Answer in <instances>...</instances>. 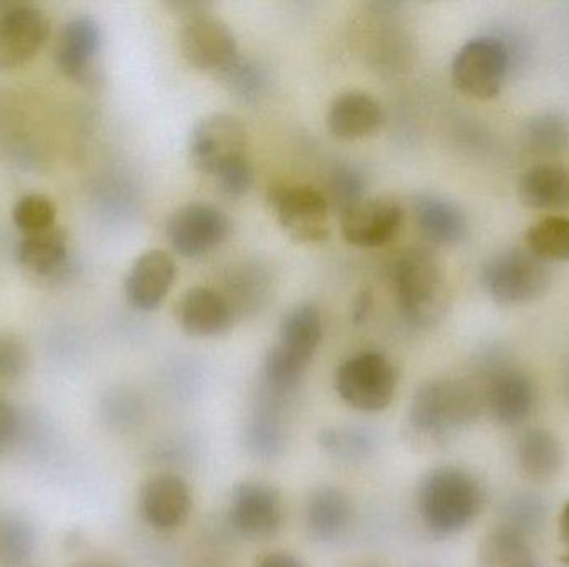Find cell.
Here are the masks:
<instances>
[{"label": "cell", "instance_id": "obj_3", "mask_svg": "<svg viewBox=\"0 0 569 567\" xmlns=\"http://www.w3.org/2000/svg\"><path fill=\"white\" fill-rule=\"evenodd\" d=\"M323 338V320L313 305H300L284 316L279 343L266 358V378L272 388L287 392L298 385Z\"/></svg>", "mask_w": 569, "mask_h": 567}, {"label": "cell", "instance_id": "obj_22", "mask_svg": "<svg viewBox=\"0 0 569 567\" xmlns=\"http://www.w3.org/2000/svg\"><path fill=\"white\" fill-rule=\"evenodd\" d=\"M69 233L59 225L36 235L23 236L17 250L20 265L40 279L59 275L69 263Z\"/></svg>", "mask_w": 569, "mask_h": 567}, {"label": "cell", "instance_id": "obj_12", "mask_svg": "<svg viewBox=\"0 0 569 567\" xmlns=\"http://www.w3.org/2000/svg\"><path fill=\"white\" fill-rule=\"evenodd\" d=\"M50 20L33 6L0 10V72L20 69L49 42Z\"/></svg>", "mask_w": 569, "mask_h": 567}, {"label": "cell", "instance_id": "obj_19", "mask_svg": "<svg viewBox=\"0 0 569 567\" xmlns=\"http://www.w3.org/2000/svg\"><path fill=\"white\" fill-rule=\"evenodd\" d=\"M177 320L183 332L190 336L213 338L229 332L233 322V310L216 290L196 286L180 298Z\"/></svg>", "mask_w": 569, "mask_h": 567}, {"label": "cell", "instance_id": "obj_15", "mask_svg": "<svg viewBox=\"0 0 569 567\" xmlns=\"http://www.w3.org/2000/svg\"><path fill=\"white\" fill-rule=\"evenodd\" d=\"M102 27L90 16H77L63 26L56 50L60 72L77 82L92 83L102 52Z\"/></svg>", "mask_w": 569, "mask_h": 567}, {"label": "cell", "instance_id": "obj_7", "mask_svg": "<svg viewBox=\"0 0 569 567\" xmlns=\"http://www.w3.org/2000/svg\"><path fill=\"white\" fill-rule=\"evenodd\" d=\"M189 156L200 173L217 182L250 162L246 129L236 117L226 113L207 117L192 130Z\"/></svg>", "mask_w": 569, "mask_h": 567}, {"label": "cell", "instance_id": "obj_26", "mask_svg": "<svg viewBox=\"0 0 569 567\" xmlns=\"http://www.w3.org/2000/svg\"><path fill=\"white\" fill-rule=\"evenodd\" d=\"M477 567H540L527 539L497 528L481 541Z\"/></svg>", "mask_w": 569, "mask_h": 567}, {"label": "cell", "instance_id": "obj_9", "mask_svg": "<svg viewBox=\"0 0 569 567\" xmlns=\"http://www.w3.org/2000/svg\"><path fill=\"white\" fill-rule=\"evenodd\" d=\"M269 205L283 232L297 243L323 242L328 236V200L308 185L282 183L270 189Z\"/></svg>", "mask_w": 569, "mask_h": 567}, {"label": "cell", "instance_id": "obj_39", "mask_svg": "<svg viewBox=\"0 0 569 567\" xmlns=\"http://www.w3.org/2000/svg\"><path fill=\"white\" fill-rule=\"evenodd\" d=\"M76 567H116V566L107 565V563L90 561V563H82V565H77Z\"/></svg>", "mask_w": 569, "mask_h": 567}, {"label": "cell", "instance_id": "obj_14", "mask_svg": "<svg viewBox=\"0 0 569 567\" xmlns=\"http://www.w3.org/2000/svg\"><path fill=\"white\" fill-rule=\"evenodd\" d=\"M403 210L391 199H367L340 215L341 233L358 249H378L393 242L400 233Z\"/></svg>", "mask_w": 569, "mask_h": 567}, {"label": "cell", "instance_id": "obj_4", "mask_svg": "<svg viewBox=\"0 0 569 567\" xmlns=\"http://www.w3.org/2000/svg\"><path fill=\"white\" fill-rule=\"evenodd\" d=\"M483 398L461 379H433L415 393L410 422L427 435H447L467 428L480 415Z\"/></svg>", "mask_w": 569, "mask_h": 567}, {"label": "cell", "instance_id": "obj_20", "mask_svg": "<svg viewBox=\"0 0 569 567\" xmlns=\"http://www.w3.org/2000/svg\"><path fill=\"white\" fill-rule=\"evenodd\" d=\"M385 122L380 103L365 92L350 90L331 102L327 113L328 130L340 140H361L373 135Z\"/></svg>", "mask_w": 569, "mask_h": 567}, {"label": "cell", "instance_id": "obj_37", "mask_svg": "<svg viewBox=\"0 0 569 567\" xmlns=\"http://www.w3.org/2000/svg\"><path fill=\"white\" fill-rule=\"evenodd\" d=\"M371 302L370 295H361L360 302H358L357 308H355V318L357 322H361V320L367 318V312L370 310Z\"/></svg>", "mask_w": 569, "mask_h": 567}, {"label": "cell", "instance_id": "obj_5", "mask_svg": "<svg viewBox=\"0 0 569 567\" xmlns=\"http://www.w3.org/2000/svg\"><path fill=\"white\" fill-rule=\"evenodd\" d=\"M550 263L530 250L510 249L495 255L483 269V285L498 305H523L543 296L551 285Z\"/></svg>", "mask_w": 569, "mask_h": 567}, {"label": "cell", "instance_id": "obj_2", "mask_svg": "<svg viewBox=\"0 0 569 567\" xmlns=\"http://www.w3.org/2000/svg\"><path fill=\"white\" fill-rule=\"evenodd\" d=\"M395 292L401 313L411 325L430 328L450 306V286L440 259L428 249H411L393 270Z\"/></svg>", "mask_w": 569, "mask_h": 567}, {"label": "cell", "instance_id": "obj_38", "mask_svg": "<svg viewBox=\"0 0 569 567\" xmlns=\"http://www.w3.org/2000/svg\"><path fill=\"white\" fill-rule=\"evenodd\" d=\"M560 536L565 545L569 546V502L565 506L563 513H561Z\"/></svg>", "mask_w": 569, "mask_h": 567}, {"label": "cell", "instance_id": "obj_25", "mask_svg": "<svg viewBox=\"0 0 569 567\" xmlns=\"http://www.w3.org/2000/svg\"><path fill=\"white\" fill-rule=\"evenodd\" d=\"M517 459L525 475L541 482L560 472L565 459L563 446L548 429H528L518 439Z\"/></svg>", "mask_w": 569, "mask_h": 567}, {"label": "cell", "instance_id": "obj_8", "mask_svg": "<svg viewBox=\"0 0 569 567\" xmlns=\"http://www.w3.org/2000/svg\"><path fill=\"white\" fill-rule=\"evenodd\" d=\"M510 70L507 43L497 37L480 36L468 40L451 63L453 85L465 95L491 100L501 92Z\"/></svg>", "mask_w": 569, "mask_h": 567}, {"label": "cell", "instance_id": "obj_17", "mask_svg": "<svg viewBox=\"0 0 569 567\" xmlns=\"http://www.w3.org/2000/svg\"><path fill=\"white\" fill-rule=\"evenodd\" d=\"M177 266L163 250L142 253L130 266L123 290L127 302L140 312H153L162 305L176 282Z\"/></svg>", "mask_w": 569, "mask_h": 567}, {"label": "cell", "instance_id": "obj_36", "mask_svg": "<svg viewBox=\"0 0 569 567\" xmlns=\"http://www.w3.org/2000/svg\"><path fill=\"white\" fill-rule=\"evenodd\" d=\"M257 567H305L300 559L295 558L290 553L276 551L262 556Z\"/></svg>", "mask_w": 569, "mask_h": 567}, {"label": "cell", "instance_id": "obj_30", "mask_svg": "<svg viewBox=\"0 0 569 567\" xmlns=\"http://www.w3.org/2000/svg\"><path fill=\"white\" fill-rule=\"evenodd\" d=\"M12 220L23 236L46 232L57 225V205L50 196L29 193L13 205Z\"/></svg>", "mask_w": 569, "mask_h": 567}, {"label": "cell", "instance_id": "obj_32", "mask_svg": "<svg viewBox=\"0 0 569 567\" xmlns=\"http://www.w3.org/2000/svg\"><path fill=\"white\" fill-rule=\"evenodd\" d=\"M29 368V348L16 333H0V382L22 378Z\"/></svg>", "mask_w": 569, "mask_h": 567}, {"label": "cell", "instance_id": "obj_24", "mask_svg": "<svg viewBox=\"0 0 569 567\" xmlns=\"http://www.w3.org/2000/svg\"><path fill=\"white\" fill-rule=\"evenodd\" d=\"M353 508L341 489L325 486L308 499L307 523L311 535L323 541L341 538L350 528Z\"/></svg>", "mask_w": 569, "mask_h": 567}, {"label": "cell", "instance_id": "obj_6", "mask_svg": "<svg viewBox=\"0 0 569 567\" xmlns=\"http://www.w3.org/2000/svg\"><path fill=\"white\" fill-rule=\"evenodd\" d=\"M398 372L393 363L377 352L360 353L341 363L335 375L338 396L353 409L383 412L393 402Z\"/></svg>", "mask_w": 569, "mask_h": 567}, {"label": "cell", "instance_id": "obj_16", "mask_svg": "<svg viewBox=\"0 0 569 567\" xmlns=\"http://www.w3.org/2000/svg\"><path fill=\"white\" fill-rule=\"evenodd\" d=\"M485 379L483 405L495 422L517 426L531 415L537 403V388L527 373L507 363L485 376Z\"/></svg>", "mask_w": 569, "mask_h": 567}, {"label": "cell", "instance_id": "obj_23", "mask_svg": "<svg viewBox=\"0 0 569 567\" xmlns=\"http://www.w3.org/2000/svg\"><path fill=\"white\" fill-rule=\"evenodd\" d=\"M521 202L533 210H565L569 206V170L555 163L531 166L518 185Z\"/></svg>", "mask_w": 569, "mask_h": 567}, {"label": "cell", "instance_id": "obj_34", "mask_svg": "<svg viewBox=\"0 0 569 567\" xmlns=\"http://www.w3.org/2000/svg\"><path fill=\"white\" fill-rule=\"evenodd\" d=\"M222 73L229 80L230 87L246 99L259 95L266 83L262 70L240 57Z\"/></svg>", "mask_w": 569, "mask_h": 567}, {"label": "cell", "instance_id": "obj_10", "mask_svg": "<svg viewBox=\"0 0 569 567\" xmlns=\"http://www.w3.org/2000/svg\"><path fill=\"white\" fill-rule=\"evenodd\" d=\"M229 216L209 203H189L167 222V239L183 259H200L219 249L229 236Z\"/></svg>", "mask_w": 569, "mask_h": 567}, {"label": "cell", "instance_id": "obj_21", "mask_svg": "<svg viewBox=\"0 0 569 567\" xmlns=\"http://www.w3.org/2000/svg\"><path fill=\"white\" fill-rule=\"evenodd\" d=\"M421 235L437 246H453L463 242L468 233V220L463 210L437 195H423L415 205Z\"/></svg>", "mask_w": 569, "mask_h": 567}, {"label": "cell", "instance_id": "obj_11", "mask_svg": "<svg viewBox=\"0 0 569 567\" xmlns=\"http://www.w3.org/2000/svg\"><path fill=\"white\" fill-rule=\"evenodd\" d=\"M180 47L187 62L203 72H226L239 59L236 36L230 27L202 10L187 17Z\"/></svg>", "mask_w": 569, "mask_h": 567}, {"label": "cell", "instance_id": "obj_29", "mask_svg": "<svg viewBox=\"0 0 569 567\" xmlns=\"http://www.w3.org/2000/svg\"><path fill=\"white\" fill-rule=\"evenodd\" d=\"M525 143L537 155L553 156L569 149V117L545 112L528 120Z\"/></svg>", "mask_w": 569, "mask_h": 567}, {"label": "cell", "instance_id": "obj_31", "mask_svg": "<svg viewBox=\"0 0 569 567\" xmlns=\"http://www.w3.org/2000/svg\"><path fill=\"white\" fill-rule=\"evenodd\" d=\"M36 546V533L22 518H7L0 523V561L7 566H22L29 561Z\"/></svg>", "mask_w": 569, "mask_h": 567}, {"label": "cell", "instance_id": "obj_13", "mask_svg": "<svg viewBox=\"0 0 569 567\" xmlns=\"http://www.w3.org/2000/svg\"><path fill=\"white\" fill-rule=\"evenodd\" d=\"M230 523L247 538H269L282 526V495L263 482H243L233 488L229 506Z\"/></svg>", "mask_w": 569, "mask_h": 567}, {"label": "cell", "instance_id": "obj_18", "mask_svg": "<svg viewBox=\"0 0 569 567\" xmlns=\"http://www.w3.org/2000/svg\"><path fill=\"white\" fill-rule=\"evenodd\" d=\"M192 495L189 485L177 475L150 478L140 492V512L143 519L159 531H172L189 518Z\"/></svg>", "mask_w": 569, "mask_h": 567}, {"label": "cell", "instance_id": "obj_28", "mask_svg": "<svg viewBox=\"0 0 569 567\" xmlns=\"http://www.w3.org/2000/svg\"><path fill=\"white\" fill-rule=\"evenodd\" d=\"M527 249L545 262H569L568 216H545L533 223L525 235Z\"/></svg>", "mask_w": 569, "mask_h": 567}, {"label": "cell", "instance_id": "obj_40", "mask_svg": "<svg viewBox=\"0 0 569 567\" xmlns=\"http://www.w3.org/2000/svg\"><path fill=\"white\" fill-rule=\"evenodd\" d=\"M565 389H567V396L569 399V365L567 369V376H565Z\"/></svg>", "mask_w": 569, "mask_h": 567}, {"label": "cell", "instance_id": "obj_1", "mask_svg": "<svg viewBox=\"0 0 569 567\" xmlns=\"http://www.w3.org/2000/svg\"><path fill=\"white\" fill-rule=\"evenodd\" d=\"M483 489L458 466L430 469L418 485V509L428 529L437 535L463 531L480 515Z\"/></svg>", "mask_w": 569, "mask_h": 567}, {"label": "cell", "instance_id": "obj_33", "mask_svg": "<svg viewBox=\"0 0 569 567\" xmlns=\"http://www.w3.org/2000/svg\"><path fill=\"white\" fill-rule=\"evenodd\" d=\"M365 179L360 172H357L350 166H341L335 172L331 179L330 192L331 202H333L335 210L338 213H343L345 210L353 206L355 203L361 202L365 199Z\"/></svg>", "mask_w": 569, "mask_h": 567}, {"label": "cell", "instance_id": "obj_27", "mask_svg": "<svg viewBox=\"0 0 569 567\" xmlns=\"http://www.w3.org/2000/svg\"><path fill=\"white\" fill-rule=\"evenodd\" d=\"M500 522L501 529L527 539L547 523V505L535 493H515L501 503Z\"/></svg>", "mask_w": 569, "mask_h": 567}, {"label": "cell", "instance_id": "obj_35", "mask_svg": "<svg viewBox=\"0 0 569 567\" xmlns=\"http://www.w3.org/2000/svg\"><path fill=\"white\" fill-rule=\"evenodd\" d=\"M19 429L20 418L16 408L6 398H0V456L13 445Z\"/></svg>", "mask_w": 569, "mask_h": 567}]
</instances>
